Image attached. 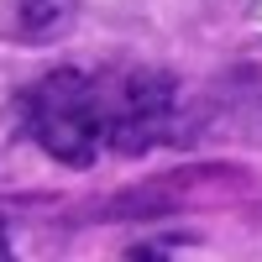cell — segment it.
Returning a JSON list of instances; mask_svg holds the SVG:
<instances>
[{
  "label": "cell",
  "mask_w": 262,
  "mask_h": 262,
  "mask_svg": "<svg viewBox=\"0 0 262 262\" xmlns=\"http://www.w3.org/2000/svg\"><path fill=\"white\" fill-rule=\"evenodd\" d=\"M16 11H21V32L42 42V37H58L74 21L79 0H16Z\"/></svg>",
  "instance_id": "2"
},
{
  "label": "cell",
  "mask_w": 262,
  "mask_h": 262,
  "mask_svg": "<svg viewBox=\"0 0 262 262\" xmlns=\"http://www.w3.org/2000/svg\"><path fill=\"white\" fill-rule=\"evenodd\" d=\"M21 131L63 168L179 142L184 90L152 63H63L21 90Z\"/></svg>",
  "instance_id": "1"
},
{
  "label": "cell",
  "mask_w": 262,
  "mask_h": 262,
  "mask_svg": "<svg viewBox=\"0 0 262 262\" xmlns=\"http://www.w3.org/2000/svg\"><path fill=\"white\" fill-rule=\"evenodd\" d=\"M0 257H11V231H6V221H0Z\"/></svg>",
  "instance_id": "3"
}]
</instances>
